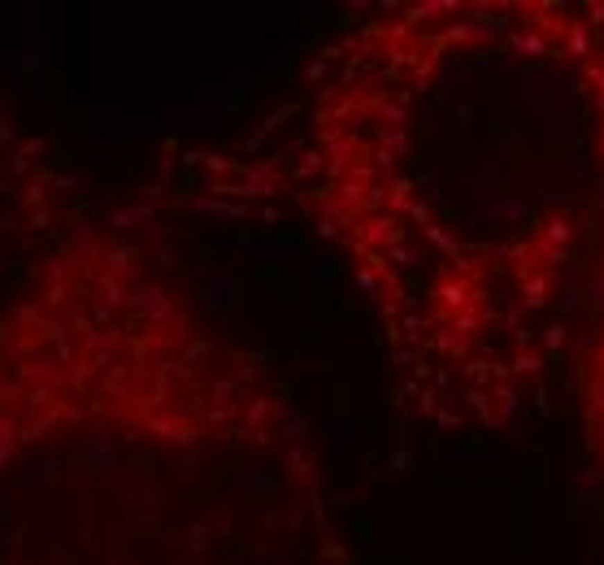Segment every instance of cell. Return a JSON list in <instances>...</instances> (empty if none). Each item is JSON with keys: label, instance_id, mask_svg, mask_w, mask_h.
I'll return each mask as SVG.
<instances>
[{"label": "cell", "instance_id": "cell-2", "mask_svg": "<svg viewBox=\"0 0 604 565\" xmlns=\"http://www.w3.org/2000/svg\"><path fill=\"white\" fill-rule=\"evenodd\" d=\"M578 417H583V444L592 452L596 470L604 474V248L592 283L583 339H578Z\"/></svg>", "mask_w": 604, "mask_h": 565}, {"label": "cell", "instance_id": "cell-1", "mask_svg": "<svg viewBox=\"0 0 604 565\" xmlns=\"http://www.w3.org/2000/svg\"><path fill=\"white\" fill-rule=\"evenodd\" d=\"M318 200L400 400L500 435L552 396L604 248V0H417L331 48Z\"/></svg>", "mask_w": 604, "mask_h": 565}]
</instances>
